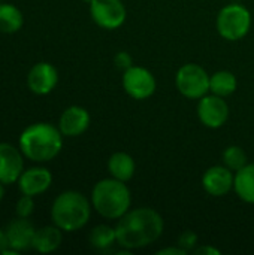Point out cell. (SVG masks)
<instances>
[{
    "label": "cell",
    "mask_w": 254,
    "mask_h": 255,
    "mask_svg": "<svg viewBox=\"0 0 254 255\" xmlns=\"http://www.w3.org/2000/svg\"><path fill=\"white\" fill-rule=\"evenodd\" d=\"M163 218L153 208H136L124 214L115 226L117 244L129 251L154 244L163 233Z\"/></svg>",
    "instance_id": "cell-1"
},
{
    "label": "cell",
    "mask_w": 254,
    "mask_h": 255,
    "mask_svg": "<svg viewBox=\"0 0 254 255\" xmlns=\"http://www.w3.org/2000/svg\"><path fill=\"white\" fill-rule=\"evenodd\" d=\"M18 142L25 158L34 163H46L60 154L63 134L58 127L49 123H34L22 130Z\"/></svg>",
    "instance_id": "cell-2"
},
{
    "label": "cell",
    "mask_w": 254,
    "mask_h": 255,
    "mask_svg": "<svg viewBox=\"0 0 254 255\" xmlns=\"http://www.w3.org/2000/svg\"><path fill=\"white\" fill-rule=\"evenodd\" d=\"M91 205L106 220H120L130 211L132 194L126 182L115 178L99 181L91 191Z\"/></svg>",
    "instance_id": "cell-3"
},
{
    "label": "cell",
    "mask_w": 254,
    "mask_h": 255,
    "mask_svg": "<svg viewBox=\"0 0 254 255\" xmlns=\"http://www.w3.org/2000/svg\"><path fill=\"white\" fill-rule=\"evenodd\" d=\"M91 206L79 191H64L55 197L51 206V220L63 232L81 230L90 220Z\"/></svg>",
    "instance_id": "cell-4"
},
{
    "label": "cell",
    "mask_w": 254,
    "mask_h": 255,
    "mask_svg": "<svg viewBox=\"0 0 254 255\" xmlns=\"http://www.w3.org/2000/svg\"><path fill=\"white\" fill-rule=\"evenodd\" d=\"M252 13L250 10L240 4L231 3L225 6L217 16V31L226 40H240L250 31Z\"/></svg>",
    "instance_id": "cell-5"
},
{
    "label": "cell",
    "mask_w": 254,
    "mask_h": 255,
    "mask_svg": "<svg viewBox=\"0 0 254 255\" xmlns=\"http://www.w3.org/2000/svg\"><path fill=\"white\" fill-rule=\"evenodd\" d=\"M175 85L184 97L199 100L210 91V75L202 66L187 63L178 69L175 76Z\"/></svg>",
    "instance_id": "cell-6"
},
{
    "label": "cell",
    "mask_w": 254,
    "mask_h": 255,
    "mask_svg": "<svg viewBox=\"0 0 254 255\" xmlns=\"http://www.w3.org/2000/svg\"><path fill=\"white\" fill-rule=\"evenodd\" d=\"M123 88L135 100H145L156 93L154 75L141 66H132L123 73Z\"/></svg>",
    "instance_id": "cell-7"
},
{
    "label": "cell",
    "mask_w": 254,
    "mask_h": 255,
    "mask_svg": "<svg viewBox=\"0 0 254 255\" xmlns=\"http://www.w3.org/2000/svg\"><path fill=\"white\" fill-rule=\"evenodd\" d=\"M90 15L99 27L115 30L124 24L127 12L121 0H91Z\"/></svg>",
    "instance_id": "cell-8"
},
{
    "label": "cell",
    "mask_w": 254,
    "mask_h": 255,
    "mask_svg": "<svg viewBox=\"0 0 254 255\" xmlns=\"http://www.w3.org/2000/svg\"><path fill=\"white\" fill-rule=\"evenodd\" d=\"M198 117L208 128H220L229 120V105L217 94L204 96L198 103Z\"/></svg>",
    "instance_id": "cell-9"
},
{
    "label": "cell",
    "mask_w": 254,
    "mask_h": 255,
    "mask_svg": "<svg viewBox=\"0 0 254 255\" xmlns=\"http://www.w3.org/2000/svg\"><path fill=\"white\" fill-rule=\"evenodd\" d=\"M24 154L10 143L0 142V182L10 185L18 182L24 172Z\"/></svg>",
    "instance_id": "cell-10"
},
{
    "label": "cell",
    "mask_w": 254,
    "mask_h": 255,
    "mask_svg": "<svg viewBox=\"0 0 254 255\" xmlns=\"http://www.w3.org/2000/svg\"><path fill=\"white\" fill-rule=\"evenodd\" d=\"M58 82L57 69L46 61L36 63L27 75V87L37 96L49 94Z\"/></svg>",
    "instance_id": "cell-11"
},
{
    "label": "cell",
    "mask_w": 254,
    "mask_h": 255,
    "mask_svg": "<svg viewBox=\"0 0 254 255\" xmlns=\"http://www.w3.org/2000/svg\"><path fill=\"white\" fill-rule=\"evenodd\" d=\"M235 176L229 167L223 166H213L210 167L202 176V187L204 190L214 197H223L234 188Z\"/></svg>",
    "instance_id": "cell-12"
},
{
    "label": "cell",
    "mask_w": 254,
    "mask_h": 255,
    "mask_svg": "<svg viewBox=\"0 0 254 255\" xmlns=\"http://www.w3.org/2000/svg\"><path fill=\"white\" fill-rule=\"evenodd\" d=\"M90 127V114L82 106H69L58 120V128L63 136L76 137Z\"/></svg>",
    "instance_id": "cell-13"
},
{
    "label": "cell",
    "mask_w": 254,
    "mask_h": 255,
    "mask_svg": "<svg viewBox=\"0 0 254 255\" xmlns=\"http://www.w3.org/2000/svg\"><path fill=\"white\" fill-rule=\"evenodd\" d=\"M52 184V175L46 167H30L24 170L18 179V188L22 194L39 196L45 193Z\"/></svg>",
    "instance_id": "cell-14"
},
{
    "label": "cell",
    "mask_w": 254,
    "mask_h": 255,
    "mask_svg": "<svg viewBox=\"0 0 254 255\" xmlns=\"http://www.w3.org/2000/svg\"><path fill=\"white\" fill-rule=\"evenodd\" d=\"M9 245L15 251H25L28 248H33V239L36 235L34 226L27 218H15L12 220L6 227Z\"/></svg>",
    "instance_id": "cell-15"
},
{
    "label": "cell",
    "mask_w": 254,
    "mask_h": 255,
    "mask_svg": "<svg viewBox=\"0 0 254 255\" xmlns=\"http://www.w3.org/2000/svg\"><path fill=\"white\" fill-rule=\"evenodd\" d=\"M61 229L54 226H46L39 230H36L34 239H33V248L40 254H49L58 250L63 241Z\"/></svg>",
    "instance_id": "cell-16"
},
{
    "label": "cell",
    "mask_w": 254,
    "mask_h": 255,
    "mask_svg": "<svg viewBox=\"0 0 254 255\" xmlns=\"http://www.w3.org/2000/svg\"><path fill=\"white\" fill-rule=\"evenodd\" d=\"M135 169H136L135 160L127 152H121V151L114 152L108 160V170L111 176L118 181L123 182L130 181L135 175Z\"/></svg>",
    "instance_id": "cell-17"
},
{
    "label": "cell",
    "mask_w": 254,
    "mask_h": 255,
    "mask_svg": "<svg viewBox=\"0 0 254 255\" xmlns=\"http://www.w3.org/2000/svg\"><path fill=\"white\" fill-rule=\"evenodd\" d=\"M234 190L243 202L254 205V163L246 164L235 173Z\"/></svg>",
    "instance_id": "cell-18"
},
{
    "label": "cell",
    "mask_w": 254,
    "mask_h": 255,
    "mask_svg": "<svg viewBox=\"0 0 254 255\" xmlns=\"http://www.w3.org/2000/svg\"><path fill=\"white\" fill-rule=\"evenodd\" d=\"M24 24L22 12L10 3H0V33L12 34L21 30Z\"/></svg>",
    "instance_id": "cell-19"
},
{
    "label": "cell",
    "mask_w": 254,
    "mask_h": 255,
    "mask_svg": "<svg viewBox=\"0 0 254 255\" xmlns=\"http://www.w3.org/2000/svg\"><path fill=\"white\" fill-rule=\"evenodd\" d=\"M238 79L229 70H219L210 76V91L220 97H228L237 91Z\"/></svg>",
    "instance_id": "cell-20"
},
{
    "label": "cell",
    "mask_w": 254,
    "mask_h": 255,
    "mask_svg": "<svg viewBox=\"0 0 254 255\" xmlns=\"http://www.w3.org/2000/svg\"><path fill=\"white\" fill-rule=\"evenodd\" d=\"M88 242L94 250L106 251L117 242V232H115V229H112L109 226L100 224L90 232Z\"/></svg>",
    "instance_id": "cell-21"
},
{
    "label": "cell",
    "mask_w": 254,
    "mask_h": 255,
    "mask_svg": "<svg viewBox=\"0 0 254 255\" xmlns=\"http://www.w3.org/2000/svg\"><path fill=\"white\" fill-rule=\"evenodd\" d=\"M223 164L226 167H229L232 172H238L240 169H243L247 163V154L241 146L232 145L228 146L223 151Z\"/></svg>",
    "instance_id": "cell-22"
},
{
    "label": "cell",
    "mask_w": 254,
    "mask_h": 255,
    "mask_svg": "<svg viewBox=\"0 0 254 255\" xmlns=\"http://www.w3.org/2000/svg\"><path fill=\"white\" fill-rule=\"evenodd\" d=\"M34 211V202H33V197L31 196H27V194H22V197L18 199L16 202V206H15V212H16V217H21V218H28Z\"/></svg>",
    "instance_id": "cell-23"
},
{
    "label": "cell",
    "mask_w": 254,
    "mask_h": 255,
    "mask_svg": "<svg viewBox=\"0 0 254 255\" xmlns=\"http://www.w3.org/2000/svg\"><path fill=\"white\" fill-rule=\"evenodd\" d=\"M177 245L189 254L190 251H195V248L198 245V235L192 230H186L178 236Z\"/></svg>",
    "instance_id": "cell-24"
},
{
    "label": "cell",
    "mask_w": 254,
    "mask_h": 255,
    "mask_svg": "<svg viewBox=\"0 0 254 255\" xmlns=\"http://www.w3.org/2000/svg\"><path fill=\"white\" fill-rule=\"evenodd\" d=\"M114 64H115V67L120 69V70H127L129 67L133 66V60H132V57H130L129 52L120 51V52H117V55L114 57Z\"/></svg>",
    "instance_id": "cell-25"
},
{
    "label": "cell",
    "mask_w": 254,
    "mask_h": 255,
    "mask_svg": "<svg viewBox=\"0 0 254 255\" xmlns=\"http://www.w3.org/2000/svg\"><path fill=\"white\" fill-rule=\"evenodd\" d=\"M195 254H199V255H220L222 254V251L220 250H217L216 247H211V245H205V247H199V248H195V251H193Z\"/></svg>",
    "instance_id": "cell-26"
},
{
    "label": "cell",
    "mask_w": 254,
    "mask_h": 255,
    "mask_svg": "<svg viewBox=\"0 0 254 255\" xmlns=\"http://www.w3.org/2000/svg\"><path fill=\"white\" fill-rule=\"evenodd\" d=\"M157 255H187V253L180 248L178 245L177 247H171V248H163V250H159Z\"/></svg>",
    "instance_id": "cell-27"
},
{
    "label": "cell",
    "mask_w": 254,
    "mask_h": 255,
    "mask_svg": "<svg viewBox=\"0 0 254 255\" xmlns=\"http://www.w3.org/2000/svg\"><path fill=\"white\" fill-rule=\"evenodd\" d=\"M7 248H10V245H9L6 229H0V254H3Z\"/></svg>",
    "instance_id": "cell-28"
},
{
    "label": "cell",
    "mask_w": 254,
    "mask_h": 255,
    "mask_svg": "<svg viewBox=\"0 0 254 255\" xmlns=\"http://www.w3.org/2000/svg\"><path fill=\"white\" fill-rule=\"evenodd\" d=\"M3 196H4V184L0 182V202H1V199H3Z\"/></svg>",
    "instance_id": "cell-29"
}]
</instances>
